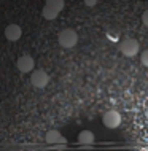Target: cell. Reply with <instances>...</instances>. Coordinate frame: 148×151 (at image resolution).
<instances>
[{
  "instance_id": "cell-3",
  "label": "cell",
  "mask_w": 148,
  "mask_h": 151,
  "mask_svg": "<svg viewBox=\"0 0 148 151\" xmlns=\"http://www.w3.org/2000/svg\"><path fill=\"white\" fill-rule=\"evenodd\" d=\"M102 122H104V126L108 129H116V127H120V124H121V115L116 110H108V111L104 113V116H102Z\"/></svg>"
},
{
  "instance_id": "cell-7",
  "label": "cell",
  "mask_w": 148,
  "mask_h": 151,
  "mask_svg": "<svg viewBox=\"0 0 148 151\" xmlns=\"http://www.w3.org/2000/svg\"><path fill=\"white\" fill-rule=\"evenodd\" d=\"M45 140L49 145H64L65 143V137L61 132H57V130H49L46 134V137H45Z\"/></svg>"
},
{
  "instance_id": "cell-9",
  "label": "cell",
  "mask_w": 148,
  "mask_h": 151,
  "mask_svg": "<svg viewBox=\"0 0 148 151\" xmlns=\"http://www.w3.org/2000/svg\"><path fill=\"white\" fill-rule=\"evenodd\" d=\"M57 14H59L57 11H54L53 8H49L46 5L42 8V16H43V19H46V21H53V19H56Z\"/></svg>"
},
{
  "instance_id": "cell-5",
  "label": "cell",
  "mask_w": 148,
  "mask_h": 151,
  "mask_svg": "<svg viewBox=\"0 0 148 151\" xmlns=\"http://www.w3.org/2000/svg\"><path fill=\"white\" fill-rule=\"evenodd\" d=\"M34 67H35V60L29 54H24L16 60V68H18L21 73H30L32 70H34Z\"/></svg>"
},
{
  "instance_id": "cell-6",
  "label": "cell",
  "mask_w": 148,
  "mask_h": 151,
  "mask_svg": "<svg viewBox=\"0 0 148 151\" xmlns=\"http://www.w3.org/2000/svg\"><path fill=\"white\" fill-rule=\"evenodd\" d=\"M5 38L8 42H18L22 35V29L18 26V24H10V26L5 27Z\"/></svg>"
},
{
  "instance_id": "cell-13",
  "label": "cell",
  "mask_w": 148,
  "mask_h": 151,
  "mask_svg": "<svg viewBox=\"0 0 148 151\" xmlns=\"http://www.w3.org/2000/svg\"><path fill=\"white\" fill-rule=\"evenodd\" d=\"M83 3L86 6H89V8H92V6H96V3H97V0H83Z\"/></svg>"
},
{
  "instance_id": "cell-14",
  "label": "cell",
  "mask_w": 148,
  "mask_h": 151,
  "mask_svg": "<svg viewBox=\"0 0 148 151\" xmlns=\"http://www.w3.org/2000/svg\"><path fill=\"white\" fill-rule=\"evenodd\" d=\"M145 118L148 119V108H147V111H145Z\"/></svg>"
},
{
  "instance_id": "cell-8",
  "label": "cell",
  "mask_w": 148,
  "mask_h": 151,
  "mask_svg": "<svg viewBox=\"0 0 148 151\" xmlns=\"http://www.w3.org/2000/svg\"><path fill=\"white\" fill-rule=\"evenodd\" d=\"M94 140H96V137H94V134L91 130H81L78 134V143H81V145H92Z\"/></svg>"
},
{
  "instance_id": "cell-10",
  "label": "cell",
  "mask_w": 148,
  "mask_h": 151,
  "mask_svg": "<svg viewBox=\"0 0 148 151\" xmlns=\"http://www.w3.org/2000/svg\"><path fill=\"white\" fill-rule=\"evenodd\" d=\"M45 5L49 6V8H53V10L57 11V13H61V11L64 10V0H46Z\"/></svg>"
},
{
  "instance_id": "cell-12",
  "label": "cell",
  "mask_w": 148,
  "mask_h": 151,
  "mask_svg": "<svg viewBox=\"0 0 148 151\" xmlns=\"http://www.w3.org/2000/svg\"><path fill=\"white\" fill-rule=\"evenodd\" d=\"M142 22H143V26L148 27V10L143 11V14H142Z\"/></svg>"
},
{
  "instance_id": "cell-2",
  "label": "cell",
  "mask_w": 148,
  "mask_h": 151,
  "mask_svg": "<svg viewBox=\"0 0 148 151\" xmlns=\"http://www.w3.org/2000/svg\"><path fill=\"white\" fill-rule=\"evenodd\" d=\"M57 43L62 48H73L78 43V34L73 29H64L57 35Z\"/></svg>"
},
{
  "instance_id": "cell-1",
  "label": "cell",
  "mask_w": 148,
  "mask_h": 151,
  "mask_svg": "<svg viewBox=\"0 0 148 151\" xmlns=\"http://www.w3.org/2000/svg\"><path fill=\"white\" fill-rule=\"evenodd\" d=\"M139 50H140V45L135 38H123L120 42V52L126 58H134V56L139 54Z\"/></svg>"
},
{
  "instance_id": "cell-11",
  "label": "cell",
  "mask_w": 148,
  "mask_h": 151,
  "mask_svg": "<svg viewBox=\"0 0 148 151\" xmlns=\"http://www.w3.org/2000/svg\"><path fill=\"white\" fill-rule=\"evenodd\" d=\"M140 62L143 67H148V50H145L142 52V56H140Z\"/></svg>"
},
{
  "instance_id": "cell-4",
  "label": "cell",
  "mask_w": 148,
  "mask_h": 151,
  "mask_svg": "<svg viewBox=\"0 0 148 151\" xmlns=\"http://www.w3.org/2000/svg\"><path fill=\"white\" fill-rule=\"evenodd\" d=\"M30 83L32 86H35L37 89H43L48 86L49 83V75L45 70H34L30 75Z\"/></svg>"
}]
</instances>
